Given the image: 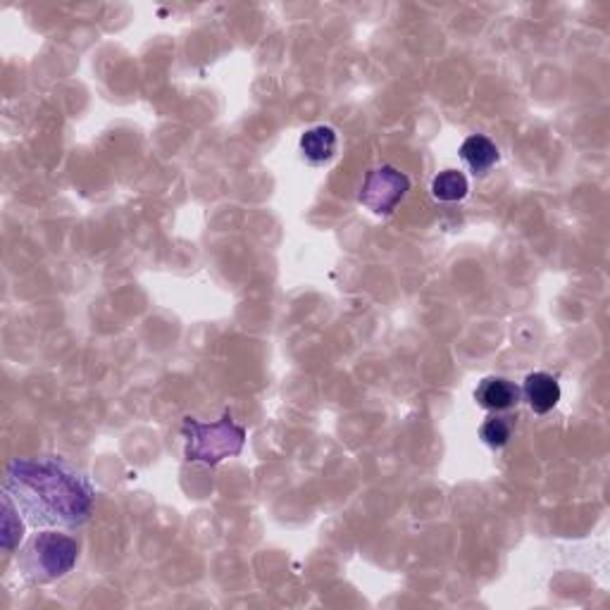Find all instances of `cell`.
<instances>
[{
  "label": "cell",
  "mask_w": 610,
  "mask_h": 610,
  "mask_svg": "<svg viewBox=\"0 0 610 610\" xmlns=\"http://www.w3.org/2000/svg\"><path fill=\"white\" fill-rule=\"evenodd\" d=\"M408 191L410 179L406 174L391 165H382L367 172L363 189H360V203L375 215H389L406 198Z\"/></svg>",
  "instance_id": "cell-4"
},
{
  "label": "cell",
  "mask_w": 610,
  "mask_h": 610,
  "mask_svg": "<svg viewBox=\"0 0 610 610\" xmlns=\"http://www.w3.org/2000/svg\"><path fill=\"white\" fill-rule=\"evenodd\" d=\"M460 158L475 174H487L491 167L499 163L501 153L499 146L489 139V136L472 134L460 146Z\"/></svg>",
  "instance_id": "cell-8"
},
{
  "label": "cell",
  "mask_w": 610,
  "mask_h": 610,
  "mask_svg": "<svg viewBox=\"0 0 610 610\" xmlns=\"http://www.w3.org/2000/svg\"><path fill=\"white\" fill-rule=\"evenodd\" d=\"M182 437L184 456L189 463L217 465L239 456L246 444V429L236 425L232 417H222L217 422H198L194 417H186Z\"/></svg>",
  "instance_id": "cell-3"
},
{
  "label": "cell",
  "mask_w": 610,
  "mask_h": 610,
  "mask_svg": "<svg viewBox=\"0 0 610 610\" xmlns=\"http://www.w3.org/2000/svg\"><path fill=\"white\" fill-rule=\"evenodd\" d=\"M522 391L515 382L506 377H487L479 382L475 389V401L491 413H503V410L515 408L520 403Z\"/></svg>",
  "instance_id": "cell-5"
},
{
  "label": "cell",
  "mask_w": 610,
  "mask_h": 610,
  "mask_svg": "<svg viewBox=\"0 0 610 610\" xmlns=\"http://www.w3.org/2000/svg\"><path fill=\"white\" fill-rule=\"evenodd\" d=\"M79 541L58 529H43L20 551V570L29 582L48 584L60 580L77 565Z\"/></svg>",
  "instance_id": "cell-2"
},
{
  "label": "cell",
  "mask_w": 610,
  "mask_h": 610,
  "mask_svg": "<svg viewBox=\"0 0 610 610\" xmlns=\"http://www.w3.org/2000/svg\"><path fill=\"white\" fill-rule=\"evenodd\" d=\"M301 153L303 158L308 160L310 165H325L336 155V148H339V136L332 127L327 124H317V127H310L308 132L301 136Z\"/></svg>",
  "instance_id": "cell-7"
},
{
  "label": "cell",
  "mask_w": 610,
  "mask_h": 610,
  "mask_svg": "<svg viewBox=\"0 0 610 610\" xmlns=\"http://www.w3.org/2000/svg\"><path fill=\"white\" fill-rule=\"evenodd\" d=\"M529 408L537 415L551 413L560 401V384L558 379L549 375V372H532L525 379V387H522Z\"/></svg>",
  "instance_id": "cell-6"
},
{
  "label": "cell",
  "mask_w": 610,
  "mask_h": 610,
  "mask_svg": "<svg viewBox=\"0 0 610 610\" xmlns=\"http://www.w3.org/2000/svg\"><path fill=\"white\" fill-rule=\"evenodd\" d=\"M24 539V522L20 518V510L15 508L8 496L3 494V525H0V541H3L5 551H15Z\"/></svg>",
  "instance_id": "cell-10"
},
{
  "label": "cell",
  "mask_w": 610,
  "mask_h": 610,
  "mask_svg": "<svg viewBox=\"0 0 610 610\" xmlns=\"http://www.w3.org/2000/svg\"><path fill=\"white\" fill-rule=\"evenodd\" d=\"M468 177L458 170H444L432 179V196L441 203H458L468 196Z\"/></svg>",
  "instance_id": "cell-9"
},
{
  "label": "cell",
  "mask_w": 610,
  "mask_h": 610,
  "mask_svg": "<svg viewBox=\"0 0 610 610\" xmlns=\"http://www.w3.org/2000/svg\"><path fill=\"white\" fill-rule=\"evenodd\" d=\"M479 437L491 448H503L510 441V422L501 415H491L479 427Z\"/></svg>",
  "instance_id": "cell-11"
},
{
  "label": "cell",
  "mask_w": 610,
  "mask_h": 610,
  "mask_svg": "<svg viewBox=\"0 0 610 610\" xmlns=\"http://www.w3.org/2000/svg\"><path fill=\"white\" fill-rule=\"evenodd\" d=\"M3 494L36 529L84 525L96 501L89 479L60 458L10 460L3 477Z\"/></svg>",
  "instance_id": "cell-1"
}]
</instances>
